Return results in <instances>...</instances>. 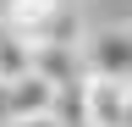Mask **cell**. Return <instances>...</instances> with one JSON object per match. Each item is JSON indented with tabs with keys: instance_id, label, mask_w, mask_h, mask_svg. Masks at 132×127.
Returning <instances> with one entry per match:
<instances>
[{
	"instance_id": "obj_4",
	"label": "cell",
	"mask_w": 132,
	"mask_h": 127,
	"mask_svg": "<svg viewBox=\"0 0 132 127\" xmlns=\"http://www.w3.org/2000/svg\"><path fill=\"white\" fill-rule=\"evenodd\" d=\"M55 94L61 88L44 72H22L11 83H0V105H6V116H44V110H55Z\"/></svg>"
},
{
	"instance_id": "obj_6",
	"label": "cell",
	"mask_w": 132,
	"mask_h": 127,
	"mask_svg": "<svg viewBox=\"0 0 132 127\" xmlns=\"http://www.w3.org/2000/svg\"><path fill=\"white\" fill-rule=\"evenodd\" d=\"M22 72H33V39L11 17H0V83H11Z\"/></svg>"
},
{
	"instance_id": "obj_5",
	"label": "cell",
	"mask_w": 132,
	"mask_h": 127,
	"mask_svg": "<svg viewBox=\"0 0 132 127\" xmlns=\"http://www.w3.org/2000/svg\"><path fill=\"white\" fill-rule=\"evenodd\" d=\"M33 72H44L55 88H66V83L88 77V61H82L77 44H33Z\"/></svg>"
},
{
	"instance_id": "obj_3",
	"label": "cell",
	"mask_w": 132,
	"mask_h": 127,
	"mask_svg": "<svg viewBox=\"0 0 132 127\" xmlns=\"http://www.w3.org/2000/svg\"><path fill=\"white\" fill-rule=\"evenodd\" d=\"M82 100H88V127H127V110H132V83L88 72V83H82Z\"/></svg>"
},
{
	"instance_id": "obj_7",
	"label": "cell",
	"mask_w": 132,
	"mask_h": 127,
	"mask_svg": "<svg viewBox=\"0 0 132 127\" xmlns=\"http://www.w3.org/2000/svg\"><path fill=\"white\" fill-rule=\"evenodd\" d=\"M6 127H61L55 110H44V116H6Z\"/></svg>"
},
{
	"instance_id": "obj_8",
	"label": "cell",
	"mask_w": 132,
	"mask_h": 127,
	"mask_svg": "<svg viewBox=\"0 0 132 127\" xmlns=\"http://www.w3.org/2000/svg\"><path fill=\"white\" fill-rule=\"evenodd\" d=\"M127 127H132V110H127Z\"/></svg>"
},
{
	"instance_id": "obj_2",
	"label": "cell",
	"mask_w": 132,
	"mask_h": 127,
	"mask_svg": "<svg viewBox=\"0 0 132 127\" xmlns=\"http://www.w3.org/2000/svg\"><path fill=\"white\" fill-rule=\"evenodd\" d=\"M82 61H88V72H99V77L132 83V28H99V33H88Z\"/></svg>"
},
{
	"instance_id": "obj_1",
	"label": "cell",
	"mask_w": 132,
	"mask_h": 127,
	"mask_svg": "<svg viewBox=\"0 0 132 127\" xmlns=\"http://www.w3.org/2000/svg\"><path fill=\"white\" fill-rule=\"evenodd\" d=\"M6 17L22 28L33 44H77V17L61 0H11Z\"/></svg>"
}]
</instances>
